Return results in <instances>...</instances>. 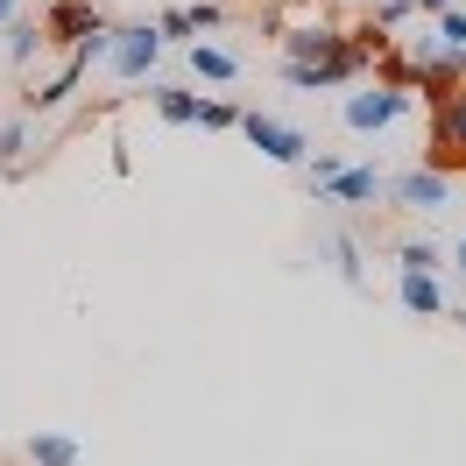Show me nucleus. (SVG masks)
I'll list each match as a JSON object with an SVG mask.
<instances>
[{
  "instance_id": "nucleus-1",
  "label": "nucleus",
  "mask_w": 466,
  "mask_h": 466,
  "mask_svg": "<svg viewBox=\"0 0 466 466\" xmlns=\"http://www.w3.org/2000/svg\"><path fill=\"white\" fill-rule=\"evenodd\" d=\"M417 106V92L389 86V78H375V86H353L347 99H339V120H347L353 135H381V127H396V120Z\"/></svg>"
},
{
  "instance_id": "nucleus-2",
  "label": "nucleus",
  "mask_w": 466,
  "mask_h": 466,
  "mask_svg": "<svg viewBox=\"0 0 466 466\" xmlns=\"http://www.w3.org/2000/svg\"><path fill=\"white\" fill-rule=\"evenodd\" d=\"M240 135H248V148H262L268 163H283V170H304V156H311L304 127H290L276 114H255V106H240Z\"/></svg>"
},
{
  "instance_id": "nucleus-3",
  "label": "nucleus",
  "mask_w": 466,
  "mask_h": 466,
  "mask_svg": "<svg viewBox=\"0 0 466 466\" xmlns=\"http://www.w3.org/2000/svg\"><path fill=\"white\" fill-rule=\"evenodd\" d=\"M163 35H156V22H127V29H114V50H106V64H114V78H127V86H142L148 71L163 64Z\"/></svg>"
},
{
  "instance_id": "nucleus-4",
  "label": "nucleus",
  "mask_w": 466,
  "mask_h": 466,
  "mask_svg": "<svg viewBox=\"0 0 466 466\" xmlns=\"http://www.w3.org/2000/svg\"><path fill=\"white\" fill-rule=\"evenodd\" d=\"M424 163H431V170H460V163H466V86L438 99V114H431V148H424Z\"/></svg>"
},
{
  "instance_id": "nucleus-5",
  "label": "nucleus",
  "mask_w": 466,
  "mask_h": 466,
  "mask_svg": "<svg viewBox=\"0 0 466 466\" xmlns=\"http://www.w3.org/2000/svg\"><path fill=\"white\" fill-rule=\"evenodd\" d=\"M381 198H396L403 212H431V219H438V212L452 205V177L431 170V163H417V170L389 177V184H381Z\"/></svg>"
},
{
  "instance_id": "nucleus-6",
  "label": "nucleus",
  "mask_w": 466,
  "mask_h": 466,
  "mask_svg": "<svg viewBox=\"0 0 466 466\" xmlns=\"http://www.w3.org/2000/svg\"><path fill=\"white\" fill-rule=\"evenodd\" d=\"M92 29H106V15H99L92 0H50V7H43V35H50V43H78V35H92Z\"/></svg>"
},
{
  "instance_id": "nucleus-7",
  "label": "nucleus",
  "mask_w": 466,
  "mask_h": 466,
  "mask_svg": "<svg viewBox=\"0 0 466 466\" xmlns=\"http://www.w3.org/2000/svg\"><path fill=\"white\" fill-rule=\"evenodd\" d=\"M381 184H389V177H381L375 163H339V177L325 184L319 198H325V205H375V198H381Z\"/></svg>"
},
{
  "instance_id": "nucleus-8",
  "label": "nucleus",
  "mask_w": 466,
  "mask_h": 466,
  "mask_svg": "<svg viewBox=\"0 0 466 466\" xmlns=\"http://www.w3.org/2000/svg\"><path fill=\"white\" fill-rule=\"evenodd\" d=\"M403 311H410V319H445V311H452L438 268H403Z\"/></svg>"
},
{
  "instance_id": "nucleus-9",
  "label": "nucleus",
  "mask_w": 466,
  "mask_h": 466,
  "mask_svg": "<svg viewBox=\"0 0 466 466\" xmlns=\"http://www.w3.org/2000/svg\"><path fill=\"white\" fill-rule=\"evenodd\" d=\"M184 64L198 71L205 86H233V78H240V57L219 50V43H184Z\"/></svg>"
},
{
  "instance_id": "nucleus-10",
  "label": "nucleus",
  "mask_w": 466,
  "mask_h": 466,
  "mask_svg": "<svg viewBox=\"0 0 466 466\" xmlns=\"http://www.w3.org/2000/svg\"><path fill=\"white\" fill-rule=\"evenodd\" d=\"M0 35H7V64H15V71H22V64H35L43 50H50L43 22H22V15H7V22H0Z\"/></svg>"
},
{
  "instance_id": "nucleus-11",
  "label": "nucleus",
  "mask_w": 466,
  "mask_h": 466,
  "mask_svg": "<svg viewBox=\"0 0 466 466\" xmlns=\"http://www.w3.org/2000/svg\"><path fill=\"white\" fill-rule=\"evenodd\" d=\"M325 255H332V268H339V276H347L353 290H360V283H368V262H360V233H353V227H339V233H325Z\"/></svg>"
},
{
  "instance_id": "nucleus-12",
  "label": "nucleus",
  "mask_w": 466,
  "mask_h": 466,
  "mask_svg": "<svg viewBox=\"0 0 466 466\" xmlns=\"http://www.w3.org/2000/svg\"><path fill=\"white\" fill-rule=\"evenodd\" d=\"M78 452H86V445L71 431H35L29 438V466H78Z\"/></svg>"
},
{
  "instance_id": "nucleus-13",
  "label": "nucleus",
  "mask_w": 466,
  "mask_h": 466,
  "mask_svg": "<svg viewBox=\"0 0 466 466\" xmlns=\"http://www.w3.org/2000/svg\"><path fill=\"white\" fill-rule=\"evenodd\" d=\"M148 99H156V114L170 120V127H191V120H198V92L191 86H148Z\"/></svg>"
},
{
  "instance_id": "nucleus-14",
  "label": "nucleus",
  "mask_w": 466,
  "mask_h": 466,
  "mask_svg": "<svg viewBox=\"0 0 466 466\" xmlns=\"http://www.w3.org/2000/svg\"><path fill=\"white\" fill-rule=\"evenodd\" d=\"M78 78H86V64L71 57V64H64V71H57V78H50V86H35V92H29V106H35V114H57L64 99L78 92Z\"/></svg>"
},
{
  "instance_id": "nucleus-15",
  "label": "nucleus",
  "mask_w": 466,
  "mask_h": 466,
  "mask_svg": "<svg viewBox=\"0 0 466 466\" xmlns=\"http://www.w3.org/2000/svg\"><path fill=\"white\" fill-rule=\"evenodd\" d=\"M431 43H438V50H466V7H460V0L431 15Z\"/></svg>"
},
{
  "instance_id": "nucleus-16",
  "label": "nucleus",
  "mask_w": 466,
  "mask_h": 466,
  "mask_svg": "<svg viewBox=\"0 0 466 466\" xmlns=\"http://www.w3.org/2000/svg\"><path fill=\"white\" fill-rule=\"evenodd\" d=\"M191 127L227 135V127H240V106H233V99H205V92H198V120H191Z\"/></svg>"
},
{
  "instance_id": "nucleus-17",
  "label": "nucleus",
  "mask_w": 466,
  "mask_h": 466,
  "mask_svg": "<svg viewBox=\"0 0 466 466\" xmlns=\"http://www.w3.org/2000/svg\"><path fill=\"white\" fill-rule=\"evenodd\" d=\"M22 148H29V120H0V170H22Z\"/></svg>"
},
{
  "instance_id": "nucleus-18",
  "label": "nucleus",
  "mask_w": 466,
  "mask_h": 466,
  "mask_svg": "<svg viewBox=\"0 0 466 466\" xmlns=\"http://www.w3.org/2000/svg\"><path fill=\"white\" fill-rule=\"evenodd\" d=\"M156 35H163V43H191V15H184V7H163V15H156Z\"/></svg>"
},
{
  "instance_id": "nucleus-19",
  "label": "nucleus",
  "mask_w": 466,
  "mask_h": 466,
  "mask_svg": "<svg viewBox=\"0 0 466 466\" xmlns=\"http://www.w3.org/2000/svg\"><path fill=\"white\" fill-rule=\"evenodd\" d=\"M396 268H438V248L431 240H403V248H396Z\"/></svg>"
},
{
  "instance_id": "nucleus-20",
  "label": "nucleus",
  "mask_w": 466,
  "mask_h": 466,
  "mask_svg": "<svg viewBox=\"0 0 466 466\" xmlns=\"http://www.w3.org/2000/svg\"><path fill=\"white\" fill-rule=\"evenodd\" d=\"M184 15H191V29H219V22H227V0H191V7H184Z\"/></svg>"
},
{
  "instance_id": "nucleus-21",
  "label": "nucleus",
  "mask_w": 466,
  "mask_h": 466,
  "mask_svg": "<svg viewBox=\"0 0 466 466\" xmlns=\"http://www.w3.org/2000/svg\"><path fill=\"white\" fill-rule=\"evenodd\" d=\"M368 15H375V29H403V22L417 15V7H410V0H375Z\"/></svg>"
},
{
  "instance_id": "nucleus-22",
  "label": "nucleus",
  "mask_w": 466,
  "mask_h": 466,
  "mask_svg": "<svg viewBox=\"0 0 466 466\" xmlns=\"http://www.w3.org/2000/svg\"><path fill=\"white\" fill-rule=\"evenodd\" d=\"M332 177H339V156H304V184H311V191H325Z\"/></svg>"
},
{
  "instance_id": "nucleus-23",
  "label": "nucleus",
  "mask_w": 466,
  "mask_h": 466,
  "mask_svg": "<svg viewBox=\"0 0 466 466\" xmlns=\"http://www.w3.org/2000/svg\"><path fill=\"white\" fill-rule=\"evenodd\" d=\"M410 7H417V15H438V7H452V0H410Z\"/></svg>"
},
{
  "instance_id": "nucleus-24",
  "label": "nucleus",
  "mask_w": 466,
  "mask_h": 466,
  "mask_svg": "<svg viewBox=\"0 0 466 466\" xmlns=\"http://www.w3.org/2000/svg\"><path fill=\"white\" fill-rule=\"evenodd\" d=\"M7 15H22V0H0V22H7Z\"/></svg>"
},
{
  "instance_id": "nucleus-25",
  "label": "nucleus",
  "mask_w": 466,
  "mask_h": 466,
  "mask_svg": "<svg viewBox=\"0 0 466 466\" xmlns=\"http://www.w3.org/2000/svg\"><path fill=\"white\" fill-rule=\"evenodd\" d=\"M445 319H452V325H466V304H460V311H445Z\"/></svg>"
},
{
  "instance_id": "nucleus-26",
  "label": "nucleus",
  "mask_w": 466,
  "mask_h": 466,
  "mask_svg": "<svg viewBox=\"0 0 466 466\" xmlns=\"http://www.w3.org/2000/svg\"><path fill=\"white\" fill-rule=\"evenodd\" d=\"M460 276H466V240H460Z\"/></svg>"
},
{
  "instance_id": "nucleus-27",
  "label": "nucleus",
  "mask_w": 466,
  "mask_h": 466,
  "mask_svg": "<svg viewBox=\"0 0 466 466\" xmlns=\"http://www.w3.org/2000/svg\"><path fill=\"white\" fill-rule=\"evenodd\" d=\"M347 7H375V0H347Z\"/></svg>"
},
{
  "instance_id": "nucleus-28",
  "label": "nucleus",
  "mask_w": 466,
  "mask_h": 466,
  "mask_svg": "<svg viewBox=\"0 0 466 466\" xmlns=\"http://www.w3.org/2000/svg\"><path fill=\"white\" fill-rule=\"evenodd\" d=\"M43 7H50V0H43Z\"/></svg>"
}]
</instances>
